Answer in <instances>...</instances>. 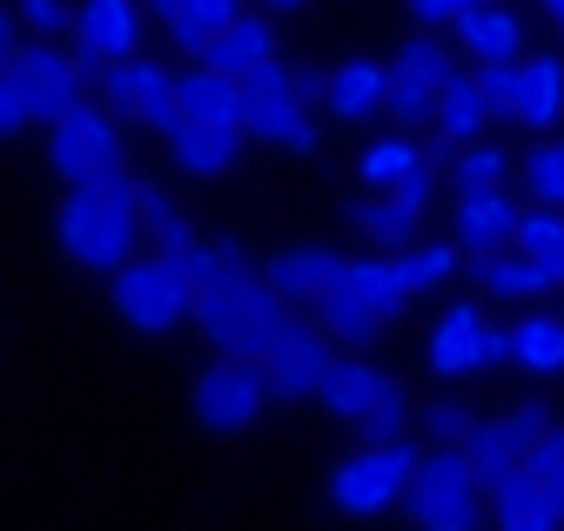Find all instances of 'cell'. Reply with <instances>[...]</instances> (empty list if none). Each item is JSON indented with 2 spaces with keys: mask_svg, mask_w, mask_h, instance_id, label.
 Masks as SVG:
<instances>
[{
  "mask_svg": "<svg viewBox=\"0 0 564 531\" xmlns=\"http://www.w3.org/2000/svg\"><path fill=\"white\" fill-rule=\"evenodd\" d=\"M141 182L128 169H101L88 182H67V203L54 216L61 256L88 277H121L141 256Z\"/></svg>",
  "mask_w": 564,
  "mask_h": 531,
  "instance_id": "6da1fadb",
  "label": "cell"
},
{
  "mask_svg": "<svg viewBox=\"0 0 564 531\" xmlns=\"http://www.w3.org/2000/svg\"><path fill=\"white\" fill-rule=\"evenodd\" d=\"M195 329L208 337L216 357H242V364H262L275 350V337L290 329V296H282L262 270L236 277V283H216L195 296Z\"/></svg>",
  "mask_w": 564,
  "mask_h": 531,
  "instance_id": "7a4b0ae2",
  "label": "cell"
},
{
  "mask_svg": "<svg viewBox=\"0 0 564 531\" xmlns=\"http://www.w3.org/2000/svg\"><path fill=\"white\" fill-rule=\"evenodd\" d=\"M242 88H249V136H256V142L290 149V155H310V149L323 142V128H316V115H310L323 75H296L282 54H269Z\"/></svg>",
  "mask_w": 564,
  "mask_h": 531,
  "instance_id": "3957f363",
  "label": "cell"
},
{
  "mask_svg": "<svg viewBox=\"0 0 564 531\" xmlns=\"http://www.w3.org/2000/svg\"><path fill=\"white\" fill-rule=\"evenodd\" d=\"M484 491L490 485L470 472L464 444H431L416 464V478H410L403 511H410L416 531H477L484 524Z\"/></svg>",
  "mask_w": 564,
  "mask_h": 531,
  "instance_id": "277c9868",
  "label": "cell"
},
{
  "mask_svg": "<svg viewBox=\"0 0 564 531\" xmlns=\"http://www.w3.org/2000/svg\"><path fill=\"white\" fill-rule=\"evenodd\" d=\"M108 303L141 337H169L182 316H195V283L182 256H134L121 277H108Z\"/></svg>",
  "mask_w": 564,
  "mask_h": 531,
  "instance_id": "5b68a950",
  "label": "cell"
},
{
  "mask_svg": "<svg viewBox=\"0 0 564 531\" xmlns=\"http://www.w3.org/2000/svg\"><path fill=\"white\" fill-rule=\"evenodd\" d=\"M416 464H423V451L410 437H397V444H357L329 472V505L349 511V518H377V511H390V505L410 498Z\"/></svg>",
  "mask_w": 564,
  "mask_h": 531,
  "instance_id": "8992f818",
  "label": "cell"
},
{
  "mask_svg": "<svg viewBox=\"0 0 564 531\" xmlns=\"http://www.w3.org/2000/svg\"><path fill=\"white\" fill-rule=\"evenodd\" d=\"M47 169L61 182H88L101 169H128V142H121V115L108 101H82L47 128Z\"/></svg>",
  "mask_w": 564,
  "mask_h": 531,
  "instance_id": "52a82bcc",
  "label": "cell"
},
{
  "mask_svg": "<svg viewBox=\"0 0 564 531\" xmlns=\"http://www.w3.org/2000/svg\"><path fill=\"white\" fill-rule=\"evenodd\" d=\"M269 370L262 364H242V357H216L202 377H195V390H188V411H195V424L202 431H216V437H229V431H249L256 418H262V404H269Z\"/></svg>",
  "mask_w": 564,
  "mask_h": 531,
  "instance_id": "ba28073f",
  "label": "cell"
},
{
  "mask_svg": "<svg viewBox=\"0 0 564 531\" xmlns=\"http://www.w3.org/2000/svg\"><path fill=\"white\" fill-rule=\"evenodd\" d=\"M95 88H101V101H108L121 121L149 128V136H162V142L188 121V115H182V88H175V75L162 68V61H141V54H134V61H115Z\"/></svg>",
  "mask_w": 564,
  "mask_h": 531,
  "instance_id": "9c48e42d",
  "label": "cell"
},
{
  "mask_svg": "<svg viewBox=\"0 0 564 531\" xmlns=\"http://www.w3.org/2000/svg\"><path fill=\"white\" fill-rule=\"evenodd\" d=\"M451 75H457V61L444 54V41H437L431 28H416V34L397 47V61H390V115H397L403 128H431V121H437V101H444V88H451Z\"/></svg>",
  "mask_w": 564,
  "mask_h": 531,
  "instance_id": "30bf717a",
  "label": "cell"
},
{
  "mask_svg": "<svg viewBox=\"0 0 564 531\" xmlns=\"http://www.w3.org/2000/svg\"><path fill=\"white\" fill-rule=\"evenodd\" d=\"M431 169H437V162H431ZM431 169H416L410 182H397V188H383V195H357V203L343 209V223L357 229L377 256L410 249V236H416L423 209H431Z\"/></svg>",
  "mask_w": 564,
  "mask_h": 531,
  "instance_id": "8fae6325",
  "label": "cell"
},
{
  "mask_svg": "<svg viewBox=\"0 0 564 531\" xmlns=\"http://www.w3.org/2000/svg\"><path fill=\"white\" fill-rule=\"evenodd\" d=\"M14 75H21V88H28V101H34V121H61L67 108H82L88 101V68H82V54H61V41H28L21 54H14Z\"/></svg>",
  "mask_w": 564,
  "mask_h": 531,
  "instance_id": "7c38bea8",
  "label": "cell"
},
{
  "mask_svg": "<svg viewBox=\"0 0 564 531\" xmlns=\"http://www.w3.org/2000/svg\"><path fill=\"white\" fill-rule=\"evenodd\" d=\"M336 350H329V329L323 323H296L275 337V350L262 357L269 370V390H275V404H303V397H323V377H329Z\"/></svg>",
  "mask_w": 564,
  "mask_h": 531,
  "instance_id": "4fadbf2b",
  "label": "cell"
},
{
  "mask_svg": "<svg viewBox=\"0 0 564 531\" xmlns=\"http://www.w3.org/2000/svg\"><path fill=\"white\" fill-rule=\"evenodd\" d=\"M67 41H75L88 82H101L115 61H134V47H141V0H82Z\"/></svg>",
  "mask_w": 564,
  "mask_h": 531,
  "instance_id": "5bb4252c",
  "label": "cell"
},
{
  "mask_svg": "<svg viewBox=\"0 0 564 531\" xmlns=\"http://www.w3.org/2000/svg\"><path fill=\"white\" fill-rule=\"evenodd\" d=\"M518 223H524V209L511 203V188H464L457 195V249H470V256L518 249Z\"/></svg>",
  "mask_w": 564,
  "mask_h": 531,
  "instance_id": "9a60e30c",
  "label": "cell"
},
{
  "mask_svg": "<svg viewBox=\"0 0 564 531\" xmlns=\"http://www.w3.org/2000/svg\"><path fill=\"white\" fill-rule=\"evenodd\" d=\"M484 337H490V316L477 303H451L437 323H431V344H423V364L437 377H470L484 370Z\"/></svg>",
  "mask_w": 564,
  "mask_h": 531,
  "instance_id": "2e32d148",
  "label": "cell"
},
{
  "mask_svg": "<svg viewBox=\"0 0 564 531\" xmlns=\"http://www.w3.org/2000/svg\"><path fill=\"white\" fill-rule=\"evenodd\" d=\"M316 101L336 121H370V115L390 108V68H383V61H370V54L336 61V68L323 75V88H316Z\"/></svg>",
  "mask_w": 564,
  "mask_h": 531,
  "instance_id": "e0dca14e",
  "label": "cell"
},
{
  "mask_svg": "<svg viewBox=\"0 0 564 531\" xmlns=\"http://www.w3.org/2000/svg\"><path fill=\"white\" fill-rule=\"evenodd\" d=\"M490 115H498V108L484 101L477 68H457V75H451V88H444V101H437V121H431V155H457V149L484 142Z\"/></svg>",
  "mask_w": 564,
  "mask_h": 531,
  "instance_id": "ac0fdd59",
  "label": "cell"
},
{
  "mask_svg": "<svg viewBox=\"0 0 564 531\" xmlns=\"http://www.w3.org/2000/svg\"><path fill=\"white\" fill-rule=\"evenodd\" d=\"M451 34H457V54L470 61V68H477V61H524V28H518L511 8H498V0L464 8L451 21Z\"/></svg>",
  "mask_w": 564,
  "mask_h": 531,
  "instance_id": "d6986e66",
  "label": "cell"
},
{
  "mask_svg": "<svg viewBox=\"0 0 564 531\" xmlns=\"http://www.w3.org/2000/svg\"><path fill=\"white\" fill-rule=\"evenodd\" d=\"M175 88H182V115L188 121H216V128H249V88L236 82V75H216V68H195L188 75H175Z\"/></svg>",
  "mask_w": 564,
  "mask_h": 531,
  "instance_id": "ffe728a7",
  "label": "cell"
},
{
  "mask_svg": "<svg viewBox=\"0 0 564 531\" xmlns=\"http://www.w3.org/2000/svg\"><path fill=\"white\" fill-rule=\"evenodd\" d=\"M490 524L498 531H564V511L551 505V491L531 472H511L490 485Z\"/></svg>",
  "mask_w": 564,
  "mask_h": 531,
  "instance_id": "44dd1931",
  "label": "cell"
},
{
  "mask_svg": "<svg viewBox=\"0 0 564 531\" xmlns=\"http://www.w3.org/2000/svg\"><path fill=\"white\" fill-rule=\"evenodd\" d=\"M349 256H336V249H316V242H296V249H282V256H269L262 262V277L290 296V303H316L329 283H336V270H343Z\"/></svg>",
  "mask_w": 564,
  "mask_h": 531,
  "instance_id": "7402d4cb",
  "label": "cell"
},
{
  "mask_svg": "<svg viewBox=\"0 0 564 531\" xmlns=\"http://www.w3.org/2000/svg\"><path fill=\"white\" fill-rule=\"evenodd\" d=\"M310 310H316V323L329 329V337H336V344H349V350H364V344H377V337H383V316L370 310V296L349 283L343 270H336V283H329Z\"/></svg>",
  "mask_w": 564,
  "mask_h": 531,
  "instance_id": "603a6c76",
  "label": "cell"
},
{
  "mask_svg": "<svg viewBox=\"0 0 564 531\" xmlns=\"http://www.w3.org/2000/svg\"><path fill=\"white\" fill-rule=\"evenodd\" d=\"M383 383H390V377H383L377 364H364V357H336L329 377H323V397H316V404H323L329 418H343V424H364V418L377 411Z\"/></svg>",
  "mask_w": 564,
  "mask_h": 531,
  "instance_id": "cb8c5ba5",
  "label": "cell"
},
{
  "mask_svg": "<svg viewBox=\"0 0 564 531\" xmlns=\"http://www.w3.org/2000/svg\"><path fill=\"white\" fill-rule=\"evenodd\" d=\"M242 136H249V128L182 121L175 136H169V149H175V169H188V175H229V169H236V155H242Z\"/></svg>",
  "mask_w": 564,
  "mask_h": 531,
  "instance_id": "d4e9b609",
  "label": "cell"
},
{
  "mask_svg": "<svg viewBox=\"0 0 564 531\" xmlns=\"http://www.w3.org/2000/svg\"><path fill=\"white\" fill-rule=\"evenodd\" d=\"M557 115H564V61L557 54H531V61H518V115L511 121H524V128H557Z\"/></svg>",
  "mask_w": 564,
  "mask_h": 531,
  "instance_id": "484cf974",
  "label": "cell"
},
{
  "mask_svg": "<svg viewBox=\"0 0 564 531\" xmlns=\"http://www.w3.org/2000/svg\"><path fill=\"white\" fill-rule=\"evenodd\" d=\"M236 21H242V0H182V14L169 21V41H175V54L202 61Z\"/></svg>",
  "mask_w": 564,
  "mask_h": 531,
  "instance_id": "4316f807",
  "label": "cell"
},
{
  "mask_svg": "<svg viewBox=\"0 0 564 531\" xmlns=\"http://www.w3.org/2000/svg\"><path fill=\"white\" fill-rule=\"evenodd\" d=\"M275 54V34H269V21L262 14H242L216 47H208L202 54V68H216V75H236V82H249L256 68H262V61Z\"/></svg>",
  "mask_w": 564,
  "mask_h": 531,
  "instance_id": "83f0119b",
  "label": "cell"
},
{
  "mask_svg": "<svg viewBox=\"0 0 564 531\" xmlns=\"http://www.w3.org/2000/svg\"><path fill=\"white\" fill-rule=\"evenodd\" d=\"M477 290L490 296V303H531V296H551V283H544V270L531 256H477Z\"/></svg>",
  "mask_w": 564,
  "mask_h": 531,
  "instance_id": "f1b7e54d",
  "label": "cell"
},
{
  "mask_svg": "<svg viewBox=\"0 0 564 531\" xmlns=\"http://www.w3.org/2000/svg\"><path fill=\"white\" fill-rule=\"evenodd\" d=\"M437 155H423L410 136H383V142H370L364 155H357V182L370 188V195H383V188H397V182H410L416 169H431Z\"/></svg>",
  "mask_w": 564,
  "mask_h": 531,
  "instance_id": "f546056e",
  "label": "cell"
},
{
  "mask_svg": "<svg viewBox=\"0 0 564 531\" xmlns=\"http://www.w3.org/2000/svg\"><path fill=\"white\" fill-rule=\"evenodd\" d=\"M518 256H531L538 270H544V283L551 290H564V209H524V223H518Z\"/></svg>",
  "mask_w": 564,
  "mask_h": 531,
  "instance_id": "4dcf8cb0",
  "label": "cell"
},
{
  "mask_svg": "<svg viewBox=\"0 0 564 531\" xmlns=\"http://www.w3.org/2000/svg\"><path fill=\"white\" fill-rule=\"evenodd\" d=\"M141 229L155 236V249H162V256H188V249L202 242V236L188 229V209L175 203L169 188H155V182H141Z\"/></svg>",
  "mask_w": 564,
  "mask_h": 531,
  "instance_id": "1f68e13d",
  "label": "cell"
},
{
  "mask_svg": "<svg viewBox=\"0 0 564 531\" xmlns=\"http://www.w3.org/2000/svg\"><path fill=\"white\" fill-rule=\"evenodd\" d=\"M343 277L370 296V310H377L383 323L410 303V283H403V262H397V256H357V262H343Z\"/></svg>",
  "mask_w": 564,
  "mask_h": 531,
  "instance_id": "d6a6232c",
  "label": "cell"
},
{
  "mask_svg": "<svg viewBox=\"0 0 564 531\" xmlns=\"http://www.w3.org/2000/svg\"><path fill=\"white\" fill-rule=\"evenodd\" d=\"M182 270H188V283H195V296H202V290H216V283L249 277V249H242L236 236H208V242H195V249L182 256Z\"/></svg>",
  "mask_w": 564,
  "mask_h": 531,
  "instance_id": "836d02e7",
  "label": "cell"
},
{
  "mask_svg": "<svg viewBox=\"0 0 564 531\" xmlns=\"http://www.w3.org/2000/svg\"><path fill=\"white\" fill-rule=\"evenodd\" d=\"M464 457H470V472H477L484 485H498V478L524 472V451L505 437V424H498V418H490V424H477V431L464 437Z\"/></svg>",
  "mask_w": 564,
  "mask_h": 531,
  "instance_id": "e575fe53",
  "label": "cell"
},
{
  "mask_svg": "<svg viewBox=\"0 0 564 531\" xmlns=\"http://www.w3.org/2000/svg\"><path fill=\"white\" fill-rule=\"evenodd\" d=\"M518 182L538 209H564V142H538L524 162H518Z\"/></svg>",
  "mask_w": 564,
  "mask_h": 531,
  "instance_id": "d590c367",
  "label": "cell"
},
{
  "mask_svg": "<svg viewBox=\"0 0 564 531\" xmlns=\"http://www.w3.org/2000/svg\"><path fill=\"white\" fill-rule=\"evenodd\" d=\"M518 364L538 377L564 370V316H524L518 323Z\"/></svg>",
  "mask_w": 564,
  "mask_h": 531,
  "instance_id": "8d00e7d4",
  "label": "cell"
},
{
  "mask_svg": "<svg viewBox=\"0 0 564 531\" xmlns=\"http://www.w3.org/2000/svg\"><path fill=\"white\" fill-rule=\"evenodd\" d=\"M397 262H403L410 296H423V290H437V283L457 277V242H416V249H397Z\"/></svg>",
  "mask_w": 564,
  "mask_h": 531,
  "instance_id": "74e56055",
  "label": "cell"
},
{
  "mask_svg": "<svg viewBox=\"0 0 564 531\" xmlns=\"http://www.w3.org/2000/svg\"><path fill=\"white\" fill-rule=\"evenodd\" d=\"M511 169H518V162H511L498 142H470V149H457V169H451V175H457V195H464V188H505Z\"/></svg>",
  "mask_w": 564,
  "mask_h": 531,
  "instance_id": "f35d334b",
  "label": "cell"
},
{
  "mask_svg": "<svg viewBox=\"0 0 564 531\" xmlns=\"http://www.w3.org/2000/svg\"><path fill=\"white\" fill-rule=\"evenodd\" d=\"M357 431H364V444H397V437H410V390H403L397 377L383 383L377 411H370V418H364Z\"/></svg>",
  "mask_w": 564,
  "mask_h": 531,
  "instance_id": "ab89813d",
  "label": "cell"
},
{
  "mask_svg": "<svg viewBox=\"0 0 564 531\" xmlns=\"http://www.w3.org/2000/svg\"><path fill=\"white\" fill-rule=\"evenodd\" d=\"M524 472H531V478L551 491V505L564 511V431H557V424H551V431L524 451Z\"/></svg>",
  "mask_w": 564,
  "mask_h": 531,
  "instance_id": "60d3db41",
  "label": "cell"
},
{
  "mask_svg": "<svg viewBox=\"0 0 564 531\" xmlns=\"http://www.w3.org/2000/svg\"><path fill=\"white\" fill-rule=\"evenodd\" d=\"M477 431V418H470V404H457V397H431L423 404V437L431 444H464Z\"/></svg>",
  "mask_w": 564,
  "mask_h": 531,
  "instance_id": "b9f144b4",
  "label": "cell"
},
{
  "mask_svg": "<svg viewBox=\"0 0 564 531\" xmlns=\"http://www.w3.org/2000/svg\"><path fill=\"white\" fill-rule=\"evenodd\" d=\"M14 14L34 41H61V34H75V8H61V0H14Z\"/></svg>",
  "mask_w": 564,
  "mask_h": 531,
  "instance_id": "7bdbcfd3",
  "label": "cell"
},
{
  "mask_svg": "<svg viewBox=\"0 0 564 531\" xmlns=\"http://www.w3.org/2000/svg\"><path fill=\"white\" fill-rule=\"evenodd\" d=\"M28 128H34V101H28V88H21L14 68H0V142L28 136Z\"/></svg>",
  "mask_w": 564,
  "mask_h": 531,
  "instance_id": "ee69618b",
  "label": "cell"
},
{
  "mask_svg": "<svg viewBox=\"0 0 564 531\" xmlns=\"http://www.w3.org/2000/svg\"><path fill=\"white\" fill-rule=\"evenodd\" d=\"M477 88H484L490 108L511 121L518 115V61H477Z\"/></svg>",
  "mask_w": 564,
  "mask_h": 531,
  "instance_id": "f6af8a7d",
  "label": "cell"
},
{
  "mask_svg": "<svg viewBox=\"0 0 564 531\" xmlns=\"http://www.w3.org/2000/svg\"><path fill=\"white\" fill-rule=\"evenodd\" d=\"M498 424H505V437H511L518 451H531V444H538V437L551 431V411L538 404V397H524V404H511V411H505Z\"/></svg>",
  "mask_w": 564,
  "mask_h": 531,
  "instance_id": "bcb514c9",
  "label": "cell"
},
{
  "mask_svg": "<svg viewBox=\"0 0 564 531\" xmlns=\"http://www.w3.org/2000/svg\"><path fill=\"white\" fill-rule=\"evenodd\" d=\"M464 8H477V0H410V21L437 34V28H451V21H457Z\"/></svg>",
  "mask_w": 564,
  "mask_h": 531,
  "instance_id": "7dc6e473",
  "label": "cell"
},
{
  "mask_svg": "<svg viewBox=\"0 0 564 531\" xmlns=\"http://www.w3.org/2000/svg\"><path fill=\"white\" fill-rule=\"evenodd\" d=\"M14 8H0V68H14V54H21V41H14Z\"/></svg>",
  "mask_w": 564,
  "mask_h": 531,
  "instance_id": "c3c4849f",
  "label": "cell"
},
{
  "mask_svg": "<svg viewBox=\"0 0 564 531\" xmlns=\"http://www.w3.org/2000/svg\"><path fill=\"white\" fill-rule=\"evenodd\" d=\"M538 8H544V14H551V28L564 34V0H538Z\"/></svg>",
  "mask_w": 564,
  "mask_h": 531,
  "instance_id": "681fc988",
  "label": "cell"
},
{
  "mask_svg": "<svg viewBox=\"0 0 564 531\" xmlns=\"http://www.w3.org/2000/svg\"><path fill=\"white\" fill-rule=\"evenodd\" d=\"M262 8H275V14H296V8H303V0H262Z\"/></svg>",
  "mask_w": 564,
  "mask_h": 531,
  "instance_id": "f907efd6",
  "label": "cell"
}]
</instances>
